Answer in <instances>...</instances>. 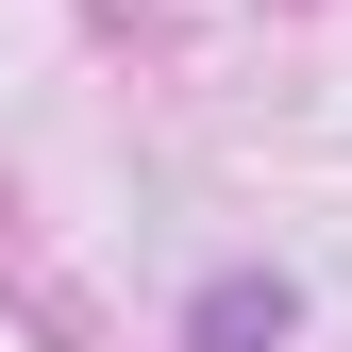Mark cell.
<instances>
[{
  "instance_id": "obj_1",
  "label": "cell",
  "mask_w": 352,
  "mask_h": 352,
  "mask_svg": "<svg viewBox=\"0 0 352 352\" xmlns=\"http://www.w3.org/2000/svg\"><path fill=\"white\" fill-rule=\"evenodd\" d=\"M252 336H285V285H218L201 302V352H252Z\"/></svg>"
}]
</instances>
